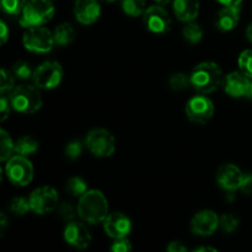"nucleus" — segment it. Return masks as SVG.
<instances>
[{"label": "nucleus", "mask_w": 252, "mask_h": 252, "mask_svg": "<svg viewBox=\"0 0 252 252\" xmlns=\"http://www.w3.org/2000/svg\"><path fill=\"white\" fill-rule=\"evenodd\" d=\"M214 113V105L211 98L203 95H197L189 98L186 103V115L191 122L204 125Z\"/></svg>", "instance_id": "obj_10"}, {"label": "nucleus", "mask_w": 252, "mask_h": 252, "mask_svg": "<svg viewBox=\"0 0 252 252\" xmlns=\"http://www.w3.org/2000/svg\"><path fill=\"white\" fill-rule=\"evenodd\" d=\"M166 250L169 252H186L187 246H185L181 241H172L169 244Z\"/></svg>", "instance_id": "obj_38"}, {"label": "nucleus", "mask_w": 252, "mask_h": 252, "mask_svg": "<svg viewBox=\"0 0 252 252\" xmlns=\"http://www.w3.org/2000/svg\"><path fill=\"white\" fill-rule=\"evenodd\" d=\"M74 15L80 24L91 25L100 17L101 6L97 0H75Z\"/></svg>", "instance_id": "obj_17"}, {"label": "nucleus", "mask_w": 252, "mask_h": 252, "mask_svg": "<svg viewBox=\"0 0 252 252\" xmlns=\"http://www.w3.org/2000/svg\"><path fill=\"white\" fill-rule=\"evenodd\" d=\"M145 27L153 33H166L171 29V17L161 5H153L143 14Z\"/></svg>", "instance_id": "obj_11"}, {"label": "nucleus", "mask_w": 252, "mask_h": 252, "mask_svg": "<svg viewBox=\"0 0 252 252\" xmlns=\"http://www.w3.org/2000/svg\"><path fill=\"white\" fill-rule=\"evenodd\" d=\"M240 21L239 6H224L216 16V27L223 32H229L235 29Z\"/></svg>", "instance_id": "obj_18"}, {"label": "nucleus", "mask_w": 252, "mask_h": 252, "mask_svg": "<svg viewBox=\"0 0 252 252\" xmlns=\"http://www.w3.org/2000/svg\"><path fill=\"white\" fill-rule=\"evenodd\" d=\"M64 71L58 62H44L33 71L32 80L37 88L42 90H51L59 86L63 79Z\"/></svg>", "instance_id": "obj_8"}, {"label": "nucleus", "mask_w": 252, "mask_h": 252, "mask_svg": "<svg viewBox=\"0 0 252 252\" xmlns=\"http://www.w3.org/2000/svg\"><path fill=\"white\" fill-rule=\"evenodd\" d=\"M57 209H58V213L59 216L62 217V219H64V220L68 221V223L69 221L74 220L75 216L78 214V211H75L74 207L71 206L70 203H68V202H63V203L58 204Z\"/></svg>", "instance_id": "obj_33"}, {"label": "nucleus", "mask_w": 252, "mask_h": 252, "mask_svg": "<svg viewBox=\"0 0 252 252\" xmlns=\"http://www.w3.org/2000/svg\"><path fill=\"white\" fill-rule=\"evenodd\" d=\"M219 226L226 234H231L238 229L239 219L234 214H224L219 219Z\"/></svg>", "instance_id": "obj_30"}, {"label": "nucleus", "mask_w": 252, "mask_h": 252, "mask_svg": "<svg viewBox=\"0 0 252 252\" xmlns=\"http://www.w3.org/2000/svg\"><path fill=\"white\" fill-rule=\"evenodd\" d=\"M15 153V143L12 142L11 137L5 132L4 129L0 130V160L7 161Z\"/></svg>", "instance_id": "obj_22"}, {"label": "nucleus", "mask_w": 252, "mask_h": 252, "mask_svg": "<svg viewBox=\"0 0 252 252\" xmlns=\"http://www.w3.org/2000/svg\"><path fill=\"white\" fill-rule=\"evenodd\" d=\"M64 240L73 248L86 249L90 245L93 236L83 223L71 220L64 229Z\"/></svg>", "instance_id": "obj_15"}, {"label": "nucleus", "mask_w": 252, "mask_h": 252, "mask_svg": "<svg viewBox=\"0 0 252 252\" xmlns=\"http://www.w3.org/2000/svg\"><path fill=\"white\" fill-rule=\"evenodd\" d=\"M111 250L113 252H128L132 250V245L129 240H127V238L116 239V241L111 246Z\"/></svg>", "instance_id": "obj_35"}, {"label": "nucleus", "mask_w": 252, "mask_h": 252, "mask_svg": "<svg viewBox=\"0 0 252 252\" xmlns=\"http://www.w3.org/2000/svg\"><path fill=\"white\" fill-rule=\"evenodd\" d=\"M182 34H184V38L189 43H198L203 37V29L201 27V25L196 24V22H187V25L182 30Z\"/></svg>", "instance_id": "obj_23"}, {"label": "nucleus", "mask_w": 252, "mask_h": 252, "mask_svg": "<svg viewBox=\"0 0 252 252\" xmlns=\"http://www.w3.org/2000/svg\"><path fill=\"white\" fill-rule=\"evenodd\" d=\"M54 5L51 0H29L21 11L20 25L25 29L43 26L54 16Z\"/></svg>", "instance_id": "obj_4"}, {"label": "nucleus", "mask_w": 252, "mask_h": 252, "mask_svg": "<svg viewBox=\"0 0 252 252\" xmlns=\"http://www.w3.org/2000/svg\"><path fill=\"white\" fill-rule=\"evenodd\" d=\"M201 251H204V252H207V251L218 252V250H217V249H214V248H209V246H202V248H197V249H194V252H201Z\"/></svg>", "instance_id": "obj_41"}, {"label": "nucleus", "mask_w": 252, "mask_h": 252, "mask_svg": "<svg viewBox=\"0 0 252 252\" xmlns=\"http://www.w3.org/2000/svg\"><path fill=\"white\" fill-rule=\"evenodd\" d=\"M15 88V75L7 71L6 69H1L0 71V93L5 94L11 91Z\"/></svg>", "instance_id": "obj_32"}, {"label": "nucleus", "mask_w": 252, "mask_h": 252, "mask_svg": "<svg viewBox=\"0 0 252 252\" xmlns=\"http://www.w3.org/2000/svg\"><path fill=\"white\" fill-rule=\"evenodd\" d=\"M244 179V172L234 164H225L217 172V181L225 191L240 189Z\"/></svg>", "instance_id": "obj_16"}, {"label": "nucleus", "mask_w": 252, "mask_h": 252, "mask_svg": "<svg viewBox=\"0 0 252 252\" xmlns=\"http://www.w3.org/2000/svg\"><path fill=\"white\" fill-rule=\"evenodd\" d=\"M54 41L58 46H68L75 38V30H74L73 25L69 22H63V24L58 25L53 32Z\"/></svg>", "instance_id": "obj_20"}, {"label": "nucleus", "mask_w": 252, "mask_h": 252, "mask_svg": "<svg viewBox=\"0 0 252 252\" xmlns=\"http://www.w3.org/2000/svg\"><path fill=\"white\" fill-rule=\"evenodd\" d=\"M33 71L32 70L31 65H30L27 62L20 61L16 62L12 68V74L15 75V78L20 79V80H27V79H31L33 76Z\"/></svg>", "instance_id": "obj_29"}, {"label": "nucleus", "mask_w": 252, "mask_h": 252, "mask_svg": "<svg viewBox=\"0 0 252 252\" xmlns=\"http://www.w3.org/2000/svg\"><path fill=\"white\" fill-rule=\"evenodd\" d=\"M9 209L15 216H25L29 213V211H31L30 199L24 198V197H16L10 202Z\"/></svg>", "instance_id": "obj_27"}, {"label": "nucleus", "mask_w": 252, "mask_h": 252, "mask_svg": "<svg viewBox=\"0 0 252 252\" xmlns=\"http://www.w3.org/2000/svg\"><path fill=\"white\" fill-rule=\"evenodd\" d=\"M225 199L229 202H233L235 199V191H226Z\"/></svg>", "instance_id": "obj_42"}, {"label": "nucleus", "mask_w": 252, "mask_h": 252, "mask_svg": "<svg viewBox=\"0 0 252 252\" xmlns=\"http://www.w3.org/2000/svg\"><path fill=\"white\" fill-rule=\"evenodd\" d=\"M170 88L175 91H182L186 90L189 85H191V81H189V75L187 76L184 73H176L172 74L169 79Z\"/></svg>", "instance_id": "obj_28"}, {"label": "nucleus", "mask_w": 252, "mask_h": 252, "mask_svg": "<svg viewBox=\"0 0 252 252\" xmlns=\"http://www.w3.org/2000/svg\"><path fill=\"white\" fill-rule=\"evenodd\" d=\"M41 89L36 85L15 86L10 93L9 98L11 107L24 115H32L42 107Z\"/></svg>", "instance_id": "obj_3"}, {"label": "nucleus", "mask_w": 252, "mask_h": 252, "mask_svg": "<svg viewBox=\"0 0 252 252\" xmlns=\"http://www.w3.org/2000/svg\"><path fill=\"white\" fill-rule=\"evenodd\" d=\"M0 26H1V36H0V38H1V44H5L6 43L7 38H9V29H7L6 24H5L4 21L0 22Z\"/></svg>", "instance_id": "obj_39"}, {"label": "nucleus", "mask_w": 252, "mask_h": 252, "mask_svg": "<svg viewBox=\"0 0 252 252\" xmlns=\"http://www.w3.org/2000/svg\"><path fill=\"white\" fill-rule=\"evenodd\" d=\"M25 48L33 53H48L56 44L54 36L48 29L42 26L29 27L22 37Z\"/></svg>", "instance_id": "obj_7"}, {"label": "nucleus", "mask_w": 252, "mask_h": 252, "mask_svg": "<svg viewBox=\"0 0 252 252\" xmlns=\"http://www.w3.org/2000/svg\"><path fill=\"white\" fill-rule=\"evenodd\" d=\"M154 1L157 2L158 5H161V6H162V5H166V4H169V2L171 1V0H154Z\"/></svg>", "instance_id": "obj_45"}, {"label": "nucleus", "mask_w": 252, "mask_h": 252, "mask_svg": "<svg viewBox=\"0 0 252 252\" xmlns=\"http://www.w3.org/2000/svg\"><path fill=\"white\" fill-rule=\"evenodd\" d=\"M122 9L128 16L138 17L147 10L145 0H122Z\"/></svg>", "instance_id": "obj_24"}, {"label": "nucleus", "mask_w": 252, "mask_h": 252, "mask_svg": "<svg viewBox=\"0 0 252 252\" xmlns=\"http://www.w3.org/2000/svg\"><path fill=\"white\" fill-rule=\"evenodd\" d=\"M250 97L252 98V85H251V96H250Z\"/></svg>", "instance_id": "obj_47"}, {"label": "nucleus", "mask_w": 252, "mask_h": 252, "mask_svg": "<svg viewBox=\"0 0 252 252\" xmlns=\"http://www.w3.org/2000/svg\"><path fill=\"white\" fill-rule=\"evenodd\" d=\"M5 175L12 185L25 187L33 179V166L26 157L12 155L5 165Z\"/></svg>", "instance_id": "obj_5"}, {"label": "nucleus", "mask_w": 252, "mask_h": 252, "mask_svg": "<svg viewBox=\"0 0 252 252\" xmlns=\"http://www.w3.org/2000/svg\"><path fill=\"white\" fill-rule=\"evenodd\" d=\"M240 191L245 194H252V174H244Z\"/></svg>", "instance_id": "obj_37"}, {"label": "nucleus", "mask_w": 252, "mask_h": 252, "mask_svg": "<svg viewBox=\"0 0 252 252\" xmlns=\"http://www.w3.org/2000/svg\"><path fill=\"white\" fill-rule=\"evenodd\" d=\"M219 217L213 211H201L191 220V230L194 235L211 236L219 226Z\"/></svg>", "instance_id": "obj_13"}, {"label": "nucleus", "mask_w": 252, "mask_h": 252, "mask_svg": "<svg viewBox=\"0 0 252 252\" xmlns=\"http://www.w3.org/2000/svg\"><path fill=\"white\" fill-rule=\"evenodd\" d=\"M6 224H7L6 216H5V213H1V219H0V226H1V229H4L5 226H6Z\"/></svg>", "instance_id": "obj_44"}, {"label": "nucleus", "mask_w": 252, "mask_h": 252, "mask_svg": "<svg viewBox=\"0 0 252 252\" xmlns=\"http://www.w3.org/2000/svg\"><path fill=\"white\" fill-rule=\"evenodd\" d=\"M83 154V144L79 140H73V142H69L65 147V155L66 158L71 160L78 159L80 155Z\"/></svg>", "instance_id": "obj_34"}, {"label": "nucleus", "mask_w": 252, "mask_h": 252, "mask_svg": "<svg viewBox=\"0 0 252 252\" xmlns=\"http://www.w3.org/2000/svg\"><path fill=\"white\" fill-rule=\"evenodd\" d=\"M239 68L244 74L252 79V49H246L239 56Z\"/></svg>", "instance_id": "obj_31"}, {"label": "nucleus", "mask_w": 252, "mask_h": 252, "mask_svg": "<svg viewBox=\"0 0 252 252\" xmlns=\"http://www.w3.org/2000/svg\"><path fill=\"white\" fill-rule=\"evenodd\" d=\"M224 91L229 96L235 98L250 97L252 79L249 78L243 71H233L224 76L223 80Z\"/></svg>", "instance_id": "obj_12"}, {"label": "nucleus", "mask_w": 252, "mask_h": 252, "mask_svg": "<svg viewBox=\"0 0 252 252\" xmlns=\"http://www.w3.org/2000/svg\"><path fill=\"white\" fill-rule=\"evenodd\" d=\"M102 1H106V2H115V1H117V0H102Z\"/></svg>", "instance_id": "obj_46"}, {"label": "nucleus", "mask_w": 252, "mask_h": 252, "mask_svg": "<svg viewBox=\"0 0 252 252\" xmlns=\"http://www.w3.org/2000/svg\"><path fill=\"white\" fill-rule=\"evenodd\" d=\"M103 229L106 234L115 240L127 238L132 231V221L123 213L108 214L103 221Z\"/></svg>", "instance_id": "obj_14"}, {"label": "nucleus", "mask_w": 252, "mask_h": 252, "mask_svg": "<svg viewBox=\"0 0 252 252\" xmlns=\"http://www.w3.org/2000/svg\"><path fill=\"white\" fill-rule=\"evenodd\" d=\"M66 191L75 197H81L84 193L89 191L88 189V182L83 179V177H71L66 182Z\"/></svg>", "instance_id": "obj_25"}, {"label": "nucleus", "mask_w": 252, "mask_h": 252, "mask_svg": "<svg viewBox=\"0 0 252 252\" xmlns=\"http://www.w3.org/2000/svg\"><path fill=\"white\" fill-rule=\"evenodd\" d=\"M224 76L220 66L214 62L197 64L189 74V81L194 90L201 94H211L223 84Z\"/></svg>", "instance_id": "obj_2"}, {"label": "nucleus", "mask_w": 252, "mask_h": 252, "mask_svg": "<svg viewBox=\"0 0 252 252\" xmlns=\"http://www.w3.org/2000/svg\"><path fill=\"white\" fill-rule=\"evenodd\" d=\"M10 98L6 97L5 94H1V98H0V111H1V121H5L10 115Z\"/></svg>", "instance_id": "obj_36"}, {"label": "nucleus", "mask_w": 252, "mask_h": 252, "mask_svg": "<svg viewBox=\"0 0 252 252\" xmlns=\"http://www.w3.org/2000/svg\"><path fill=\"white\" fill-rule=\"evenodd\" d=\"M31 211L38 216H44L57 209L59 202L58 193L51 186L38 187L29 197Z\"/></svg>", "instance_id": "obj_9"}, {"label": "nucleus", "mask_w": 252, "mask_h": 252, "mask_svg": "<svg viewBox=\"0 0 252 252\" xmlns=\"http://www.w3.org/2000/svg\"><path fill=\"white\" fill-rule=\"evenodd\" d=\"M246 38H248L252 43V22L251 24H249L248 29H246Z\"/></svg>", "instance_id": "obj_43"}, {"label": "nucleus", "mask_w": 252, "mask_h": 252, "mask_svg": "<svg viewBox=\"0 0 252 252\" xmlns=\"http://www.w3.org/2000/svg\"><path fill=\"white\" fill-rule=\"evenodd\" d=\"M85 145L89 152L97 158H107L115 153V137L105 128H94L86 134Z\"/></svg>", "instance_id": "obj_6"}, {"label": "nucleus", "mask_w": 252, "mask_h": 252, "mask_svg": "<svg viewBox=\"0 0 252 252\" xmlns=\"http://www.w3.org/2000/svg\"><path fill=\"white\" fill-rule=\"evenodd\" d=\"M78 216L85 223L95 225L103 223L108 216V202L105 194L98 189H89L86 193L79 197L76 207Z\"/></svg>", "instance_id": "obj_1"}, {"label": "nucleus", "mask_w": 252, "mask_h": 252, "mask_svg": "<svg viewBox=\"0 0 252 252\" xmlns=\"http://www.w3.org/2000/svg\"><path fill=\"white\" fill-rule=\"evenodd\" d=\"M39 144L34 138L30 135L19 138L15 142V154L22 155V157H29V155L34 154L38 150Z\"/></svg>", "instance_id": "obj_21"}, {"label": "nucleus", "mask_w": 252, "mask_h": 252, "mask_svg": "<svg viewBox=\"0 0 252 252\" xmlns=\"http://www.w3.org/2000/svg\"><path fill=\"white\" fill-rule=\"evenodd\" d=\"M223 6H240L244 0H217Z\"/></svg>", "instance_id": "obj_40"}, {"label": "nucleus", "mask_w": 252, "mask_h": 252, "mask_svg": "<svg viewBox=\"0 0 252 252\" xmlns=\"http://www.w3.org/2000/svg\"><path fill=\"white\" fill-rule=\"evenodd\" d=\"M27 1L29 0H0L2 11L10 16H16V15L21 14Z\"/></svg>", "instance_id": "obj_26"}, {"label": "nucleus", "mask_w": 252, "mask_h": 252, "mask_svg": "<svg viewBox=\"0 0 252 252\" xmlns=\"http://www.w3.org/2000/svg\"><path fill=\"white\" fill-rule=\"evenodd\" d=\"M174 12L182 22H191L199 14V0H174Z\"/></svg>", "instance_id": "obj_19"}]
</instances>
